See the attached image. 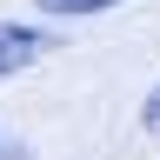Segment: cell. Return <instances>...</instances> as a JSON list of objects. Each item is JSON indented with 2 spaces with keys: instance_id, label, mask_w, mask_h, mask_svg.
Returning <instances> with one entry per match:
<instances>
[{
  "instance_id": "6da1fadb",
  "label": "cell",
  "mask_w": 160,
  "mask_h": 160,
  "mask_svg": "<svg viewBox=\"0 0 160 160\" xmlns=\"http://www.w3.org/2000/svg\"><path fill=\"white\" fill-rule=\"evenodd\" d=\"M47 53H53V33H47V27H20V20H0V80L27 73L33 60H47Z\"/></svg>"
},
{
  "instance_id": "7a4b0ae2",
  "label": "cell",
  "mask_w": 160,
  "mask_h": 160,
  "mask_svg": "<svg viewBox=\"0 0 160 160\" xmlns=\"http://www.w3.org/2000/svg\"><path fill=\"white\" fill-rule=\"evenodd\" d=\"M33 7H47V13H67V20H80V13H107V7H120V0H33Z\"/></svg>"
},
{
  "instance_id": "3957f363",
  "label": "cell",
  "mask_w": 160,
  "mask_h": 160,
  "mask_svg": "<svg viewBox=\"0 0 160 160\" xmlns=\"http://www.w3.org/2000/svg\"><path fill=\"white\" fill-rule=\"evenodd\" d=\"M140 127H147V133H160V80H153V93L140 100Z\"/></svg>"
}]
</instances>
